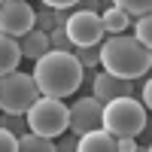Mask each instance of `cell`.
Returning a JSON list of instances; mask_svg holds the SVG:
<instances>
[{"label":"cell","mask_w":152,"mask_h":152,"mask_svg":"<svg viewBox=\"0 0 152 152\" xmlns=\"http://www.w3.org/2000/svg\"><path fill=\"white\" fill-rule=\"evenodd\" d=\"M100 64L113 76L137 79V76L149 73L152 52H149V46H143L140 40H134L128 34H110L100 40Z\"/></svg>","instance_id":"6da1fadb"},{"label":"cell","mask_w":152,"mask_h":152,"mask_svg":"<svg viewBox=\"0 0 152 152\" xmlns=\"http://www.w3.org/2000/svg\"><path fill=\"white\" fill-rule=\"evenodd\" d=\"M82 64L76 61L70 52H58V49H49L43 58H37L34 67V82L40 88V94L49 97H70L76 88L82 85Z\"/></svg>","instance_id":"7a4b0ae2"},{"label":"cell","mask_w":152,"mask_h":152,"mask_svg":"<svg viewBox=\"0 0 152 152\" xmlns=\"http://www.w3.org/2000/svg\"><path fill=\"white\" fill-rule=\"evenodd\" d=\"M146 107L137 97H113L104 104L100 113V128L110 131L113 137H137L146 131Z\"/></svg>","instance_id":"3957f363"},{"label":"cell","mask_w":152,"mask_h":152,"mask_svg":"<svg viewBox=\"0 0 152 152\" xmlns=\"http://www.w3.org/2000/svg\"><path fill=\"white\" fill-rule=\"evenodd\" d=\"M28 119V128L43 134V137H61L67 131V122H70V110L64 107L61 97H49V94H40L31 104V110L24 113Z\"/></svg>","instance_id":"277c9868"},{"label":"cell","mask_w":152,"mask_h":152,"mask_svg":"<svg viewBox=\"0 0 152 152\" xmlns=\"http://www.w3.org/2000/svg\"><path fill=\"white\" fill-rule=\"evenodd\" d=\"M37 97H40V88H37L31 73L12 70L0 76V113H21L24 116Z\"/></svg>","instance_id":"5b68a950"},{"label":"cell","mask_w":152,"mask_h":152,"mask_svg":"<svg viewBox=\"0 0 152 152\" xmlns=\"http://www.w3.org/2000/svg\"><path fill=\"white\" fill-rule=\"evenodd\" d=\"M64 31H67L73 46H100V40L107 37L104 24H100V15L97 12H85V9L73 12L70 21L64 24Z\"/></svg>","instance_id":"8992f818"},{"label":"cell","mask_w":152,"mask_h":152,"mask_svg":"<svg viewBox=\"0 0 152 152\" xmlns=\"http://www.w3.org/2000/svg\"><path fill=\"white\" fill-rule=\"evenodd\" d=\"M37 12L28 6V0H3L0 3V34L24 37L34 28Z\"/></svg>","instance_id":"52a82bcc"},{"label":"cell","mask_w":152,"mask_h":152,"mask_svg":"<svg viewBox=\"0 0 152 152\" xmlns=\"http://www.w3.org/2000/svg\"><path fill=\"white\" fill-rule=\"evenodd\" d=\"M70 110V122H67V128L76 134V137H82L88 131H94L100 128V113H104V104L94 97V94H88V97H79Z\"/></svg>","instance_id":"ba28073f"},{"label":"cell","mask_w":152,"mask_h":152,"mask_svg":"<svg viewBox=\"0 0 152 152\" xmlns=\"http://www.w3.org/2000/svg\"><path fill=\"white\" fill-rule=\"evenodd\" d=\"M91 94L100 100V104H107L113 97H131V79H122V76H113V73H94L91 79Z\"/></svg>","instance_id":"9c48e42d"},{"label":"cell","mask_w":152,"mask_h":152,"mask_svg":"<svg viewBox=\"0 0 152 152\" xmlns=\"http://www.w3.org/2000/svg\"><path fill=\"white\" fill-rule=\"evenodd\" d=\"M76 149L79 152H113L116 149V137L110 131H104V128H94V131H88V134L79 137Z\"/></svg>","instance_id":"30bf717a"},{"label":"cell","mask_w":152,"mask_h":152,"mask_svg":"<svg viewBox=\"0 0 152 152\" xmlns=\"http://www.w3.org/2000/svg\"><path fill=\"white\" fill-rule=\"evenodd\" d=\"M18 61H21V46L15 43V37L0 34V76L18 70Z\"/></svg>","instance_id":"8fae6325"},{"label":"cell","mask_w":152,"mask_h":152,"mask_svg":"<svg viewBox=\"0 0 152 152\" xmlns=\"http://www.w3.org/2000/svg\"><path fill=\"white\" fill-rule=\"evenodd\" d=\"M18 46H21V55H24V58H34V61L43 58L49 49H52V46H49V34H43L40 28H31L28 34L21 37Z\"/></svg>","instance_id":"7c38bea8"},{"label":"cell","mask_w":152,"mask_h":152,"mask_svg":"<svg viewBox=\"0 0 152 152\" xmlns=\"http://www.w3.org/2000/svg\"><path fill=\"white\" fill-rule=\"evenodd\" d=\"M131 15L119 6H104L100 9V24H104L107 34H125V28H131Z\"/></svg>","instance_id":"4fadbf2b"},{"label":"cell","mask_w":152,"mask_h":152,"mask_svg":"<svg viewBox=\"0 0 152 152\" xmlns=\"http://www.w3.org/2000/svg\"><path fill=\"white\" fill-rule=\"evenodd\" d=\"M18 149L21 152H55V143H52V137H43L37 131H24L18 137Z\"/></svg>","instance_id":"5bb4252c"},{"label":"cell","mask_w":152,"mask_h":152,"mask_svg":"<svg viewBox=\"0 0 152 152\" xmlns=\"http://www.w3.org/2000/svg\"><path fill=\"white\" fill-rule=\"evenodd\" d=\"M0 128H6L9 134H15V137H21L24 131H31L28 119H24L21 113H0Z\"/></svg>","instance_id":"9a60e30c"},{"label":"cell","mask_w":152,"mask_h":152,"mask_svg":"<svg viewBox=\"0 0 152 152\" xmlns=\"http://www.w3.org/2000/svg\"><path fill=\"white\" fill-rule=\"evenodd\" d=\"M73 58L79 61L82 67L94 70V67L100 64V46H76V49H73Z\"/></svg>","instance_id":"2e32d148"},{"label":"cell","mask_w":152,"mask_h":152,"mask_svg":"<svg viewBox=\"0 0 152 152\" xmlns=\"http://www.w3.org/2000/svg\"><path fill=\"white\" fill-rule=\"evenodd\" d=\"M110 6H119V9H125L131 18H137V15H149V9H152V0H113Z\"/></svg>","instance_id":"e0dca14e"},{"label":"cell","mask_w":152,"mask_h":152,"mask_svg":"<svg viewBox=\"0 0 152 152\" xmlns=\"http://www.w3.org/2000/svg\"><path fill=\"white\" fill-rule=\"evenodd\" d=\"M131 24H134V40H140L143 46H149L152 43V15H137Z\"/></svg>","instance_id":"ac0fdd59"},{"label":"cell","mask_w":152,"mask_h":152,"mask_svg":"<svg viewBox=\"0 0 152 152\" xmlns=\"http://www.w3.org/2000/svg\"><path fill=\"white\" fill-rule=\"evenodd\" d=\"M49 46H52V49H58V52H70L73 55V43H70V37H67V31L64 28H52V31H49Z\"/></svg>","instance_id":"d6986e66"},{"label":"cell","mask_w":152,"mask_h":152,"mask_svg":"<svg viewBox=\"0 0 152 152\" xmlns=\"http://www.w3.org/2000/svg\"><path fill=\"white\" fill-rule=\"evenodd\" d=\"M34 28H40L43 34H49V31L55 28V12L49 9V6H43L40 12H37V18H34Z\"/></svg>","instance_id":"ffe728a7"},{"label":"cell","mask_w":152,"mask_h":152,"mask_svg":"<svg viewBox=\"0 0 152 152\" xmlns=\"http://www.w3.org/2000/svg\"><path fill=\"white\" fill-rule=\"evenodd\" d=\"M0 152H18V137L0 128Z\"/></svg>","instance_id":"44dd1931"},{"label":"cell","mask_w":152,"mask_h":152,"mask_svg":"<svg viewBox=\"0 0 152 152\" xmlns=\"http://www.w3.org/2000/svg\"><path fill=\"white\" fill-rule=\"evenodd\" d=\"M76 143H79V137L70 131V134H64V137L55 143V152H73V149H76Z\"/></svg>","instance_id":"7402d4cb"},{"label":"cell","mask_w":152,"mask_h":152,"mask_svg":"<svg viewBox=\"0 0 152 152\" xmlns=\"http://www.w3.org/2000/svg\"><path fill=\"white\" fill-rule=\"evenodd\" d=\"M79 9H85V12H97V15H100L104 0H79V3H76V12H79Z\"/></svg>","instance_id":"603a6c76"},{"label":"cell","mask_w":152,"mask_h":152,"mask_svg":"<svg viewBox=\"0 0 152 152\" xmlns=\"http://www.w3.org/2000/svg\"><path fill=\"white\" fill-rule=\"evenodd\" d=\"M52 12H55V28H64L76 9H73V6H67V9H52Z\"/></svg>","instance_id":"cb8c5ba5"},{"label":"cell","mask_w":152,"mask_h":152,"mask_svg":"<svg viewBox=\"0 0 152 152\" xmlns=\"http://www.w3.org/2000/svg\"><path fill=\"white\" fill-rule=\"evenodd\" d=\"M116 149L119 152H134V149H140L134 143V137H116Z\"/></svg>","instance_id":"d4e9b609"},{"label":"cell","mask_w":152,"mask_h":152,"mask_svg":"<svg viewBox=\"0 0 152 152\" xmlns=\"http://www.w3.org/2000/svg\"><path fill=\"white\" fill-rule=\"evenodd\" d=\"M76 3L79 0H43V6H49V9H67V6L76 9Z\"/></svg>","instance_id":"484cf974"},{"label":"cell","mask_w":152,"mask_h":152,"mask_svg":"<svg viewBox=\"0 0 152 152\" xmlns=\"http://www.w3.org/2000/svg\"><path fill=\"white\" fill-rule=\"evenodd\" d=\"M0 3H3V0H0Z\"/></svg>","instance_id":"4316f807"}]
</instances>
